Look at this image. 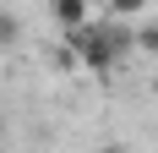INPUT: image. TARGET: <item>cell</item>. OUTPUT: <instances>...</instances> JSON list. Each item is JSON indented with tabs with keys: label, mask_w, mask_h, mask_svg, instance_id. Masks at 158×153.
<instances>
[{
	"label": "cell",
	"mask_w": 158,
	"mask_h": 153,
	"mask_svg": "<svg viewBox=\"0 0 158 153\" xmlns=\"http://www.w3.org/2000/svg\"><path fill=\"white\" fill-rule=\"evenodd\" d=\"M87 16H93L87 0H49V22H55V28H77V22H87Z\"/></svg>",
	"instance_id": "6da1fadb"
},
{
	"label": "cell",
	"mask_w": 158,
	"mask_h": 153,
	"mask_svg": "<svg viewBox=\"0 0 158 153\" xmlns=\"http://www.w3.org/2000/svg\"><path fill=\"white\" fill-rule=\"evenodd\" d=\"M16 44H22V16L0 6V55H6V49H16Z\"/></svg>",
	"instance_id": "7a4b0ae2"
},
{
	"label": "cell",
	"mask_w": 158,
	"mask_h": 153,
	"mask_svg": "<svg viewBox=\"0 0 158 153\" xmlns=\"http://www.w3.org/2000/svg\"><path fill=\"white\" fill-rule=\"evenodd\" d=\"M104 6H109V16H126V22H131V16H142L147 0H104Z\"/></svg>",
	"instance_id": "3957f363"
},
{
	"label": "cell",
	"mask_w": 158,
	"mask_h": 153,
	"mask_svg": "<svg viewBox=\"0 0 158 153\" xmlns=\"http://www.w3.org/2000/svg\"><path fill=\"white\" fill-rule=\"evenodd\" d=\"M136 49H142V55H158V22L136 28Z\"/></svg>",
	"instance_id": "277c9868"
},
{
	"label": "cell",
	"mask_w": 158,
	"mask_h": 153,
	"mask_svg": "<svg viewBox=\"0 0 158 153\" xmlns=\"http://www.w3.org/2000/svg\"><path fill=\"white\" fill-rule=\"evenodd\" d=\"M49 60H55V71H65V76H71V71H82V66H77V55H71V49H49Z\"/></svg>",
	"instance_id": "5b68a950"
},
{
	"label": "cell",
	"mask_w": 158,
	"mask_h": 153,
	"mask_svg": "<svg viewBox=\"0 0 158 153\" xmlns=\"http://www.w3.org/2000/svg\"><path fill=\"white\" fill-rule=\"evenodd\" d=\"M98 153H126V148H98Z\"/></svg>",
	"instance_id": "8992f818"
}]
</instances>
